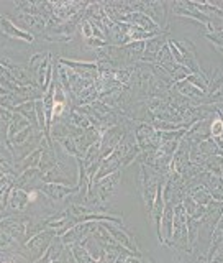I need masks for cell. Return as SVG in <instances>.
<instances>
[{
  "instance_id": "6da1fadb",
  "label": "cell",
  "mask_w": 223,
  "mask_h": 263,
  "mask_svg": "<svg viewBox=\"0 0 223 263\" xmlns=\"http://www.w3.org/2000/svg\"><path fill=\"white\" fill-rule=\"evenodd\" d=\"M8 18H10L20 30L30 33L33 36L39 35V33H43L46 30V20H43L41 16H36V15L15 12L12 15H8Z\"/></svg>"
},
{
  "instance_id": "7a4b0ae2",
  "label": "cell",
  "mask_w": 223,
  "mask_h": 263,
  "mask_svg": "<svg viewBox=\"0 0 223 263\" xmlns=\"http://www.w3.org/2000/svg\"><path fill=\"white\" fill-rule=\"evenodd\" d=\"M54 234H56L54 230H43V232H39L38 235L30 238V240L27 242V249L31 253V260L41 258L48 252L49 245H51V242H53Z\"/></svg>"
},
{
  "instance_id": "3957f363",
  "label": "cell",
  "mask_w": 223,
  "mask_h": 263,
  "mask_svg": "<svg viewBox=\"0 0 223 263\" xmlns=\"http://www.w3.org/2000/svg\"><path fill=\"white\" fill-rule=\"evenodd\" d=\"M0 36L10 38V40H23V41H27V43H33V41H35V36L20 30L8 16H2V15H0Z\"/></svg>"
},
{
  "instance_id": "277c9868",
  "label": "cell",
  "mask_w": 223,
  "mask_h": 263,
  "mask_svg": "<svg viewBox=\"0 0 223 263\" xmlns=\"http://www.w3.org/2000/svg\"><path fill=\"white\" fill-rule=\"evenodd\" d=\"M41 181H43V173H41L38 168H30L22 173L20 178L16 179V183L13 186L30 193V191H36L38 186L41 184Z\"/></svg>"
},
{
  "instance_id": "5b68a950",
  "label": "cell",
  "mask_w": 223,
  "mask_h": 263,
  "mask_svg": "<svg viewBox=\"0 0 223 263\" xmlns=\"http://www.w3.org/2000/svg\"><path fill=\"white\" fill-rule=\"evenodd\" d=\"M31 202L30 194L23 189H18L12 186L10 193H8V199H7V208L12 212H22L27 209V205Z\"/></svg>"
},
{
  "instance_id": "8992f818",
  "label": "cell",
  "mask_w": 223,
  "mask_h": 263,
  "mask_svg": "<svg viewBox=\"0 0 223 263\" xmlns=\"http://www.w3.org/2000/svg\"><path fill=\"white\" fill-rule=\"evenodd\" d=\"M72 191L74 187H69L66 184H57V183H41L38 186V193L51 197V199H63V197H66Z\"/></svg>"
},
{
  "instance_id": "52a82bcc",
  "label": "cell",
  "mask_w": 223,
  "mask_h": 263,
  "mask_svg": "<svg viewBox=\"0 0 223 263\" xmlns=\"http://www.w3.org/2000/svg\"><path fill=\"white\" fill-rule=\"evenodd\" d=\"M33 127L31 123L23 117V115L20 112H13L12 115V120H10V125H8V135H7V142H10V140H13L16 135L20 134V132L27 130Z\"/></svg>"
},
{
  "instance_id": "ba28073f",
  "label": "cell",
  "mask_w": 223,
  "mask_h": 263,
  "mask_svg": "<svg viewBox=\"0 0 223 263\" xmlns=\"http://www.w3.org/2000/svg\"><path fill=\"white\" fill-rule=\"evenodd\" d=\"M13 112H20L25 119H27L33 127L36 130H39V125H38V117H36V109H35V101L31 102H25L22 105H18Z\"/></svg>"
},
{
  "instance_id": "9c48e42d",
  "label": "cell",
  "mask_w": 223,
  "mask_h": 263,
  "mask_svg": "<svg viewBox=\"0 0 223 263\" xmlns=\"http://www.w3.org/2000/svg\"><path fill=\"white\" fill-rule=\"evenodd\" d=\"M13 112L8 109H0V143L7 145V135H8V125H10Z\"/></svg>"
},
{
  "instance_id": "30bf717a",
  "label": "cell",
  "mask_w": 223,
  "mask_h": 263,
  "mask_svg": "<svg viewBox=\"0 0 223 263\" xmlns=\"http://www.w3.org/2000/svg\"><path fill=\"white\" fill-rule=\"evenodd\" d=\"M221 130H223V122L220 119H217L215 122H213V125H212V132L215 135H220L221 134Z\"/></svg>"
},
{
  "instance_id": "8fae6325",
  "label": "cell",
  "mask_w": 223,
  "mask_h": 263,
  "mask_svg": "<svg viewBox=\"0 0 223 263\" xmlns=\"http://www.w3.org/2000/svg\"><path fill=\"white\" fill-rule=\"evenodd\" d=\"M8 94V90L2 86V84H0V97H4V96H7Z\"/></svg>"
}]
</instances>
